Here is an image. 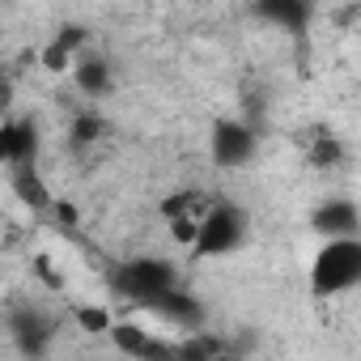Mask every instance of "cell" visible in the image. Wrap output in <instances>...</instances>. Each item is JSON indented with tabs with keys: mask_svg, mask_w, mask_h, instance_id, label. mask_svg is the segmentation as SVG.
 <instances>
[{
	"mask_svg": "<svg viewBox=\"0 0 361 361\" xmlns=\"http://www.w3.org/2000/svg\"><path fill=\"white\" fill-rule=\"evenodd\" d=\"M357 285H361V238L323 243L310 259V293L314 298H340Z\"/></svg>",
	"mask_w": 361,
	"mask_h": 361,
	"instance_id": "6da1fadb",
	"label": "cell"
},
{
	"mask_svg": "<svg viewBox=\"0 0 361 361\" xmlns=\"http://www.w3.org/2000/svg\"><path fill=\"white\" fill-rule=\"evenodd\" d=\"M251 238V213L234 200H213L200 234H196V255L200 259H226Z\"/></svg>",
	"mask_w": 361,
	"mask_h": 361,
	"instance_id": "7a4b0ae2",
	"label": "cell"
},
{
	"mask_svg": "<svg viewBox=\"0 0 361 361\" xmlns=\"http://www.w3.org/2000/svg\"><path fill=\"white\" fill-rule=\"evenodd\" d=\"M115 285H119V293H128L132 302L153 310L166 293H174V268L166 259H132L119 268Z\"/></svg>",
	"mask_w": 361,
	"mask_h": 361,
	"instance_id": "3957f363",
	"label": "cell"
},
{
	"mask_svg": "<svg viewBox=\"0 0 361 361\" xmlns=\"http://www.w3.org/2000/svg\"><path fill=\"white\" fill-rule=\"evenodd\" d=\"M255 149H259V136L243 119H217L209 132V153L221 170H243L255 157Z\"/></svg>",
	"mask_w": 361,
	"mask_h": 361,
	"instance_id": "277c9868",
	"label": "cell"
},
{
	"mask_svg": "<svg viewBox=\"0 0 361 361\" xmlns=\"http://www.w3.org/2000/svg\"><path fill=\"white\" fill-rule=\"evenodd\" d=\"M209 209H213V200H209V196H200V192L170 196V200L161 204V213H166V221H170L174 238L183 243V247H196V234H200V226H204Z\"/></svg>",
	"mask_w": 361,
	"mask_h": 361,
	"instance_id": "5b68a950",
	"label": "cell"
},
{
	"mask_svg": "<svg viewBox=\"0 0 361 361\" xmlns=\"http://www.w3.org/2000/svg\"><path fill=\"white\" fill-rule=\"evenodd\" d=\"M310 226L327 243H336V238H361V213H357L353 200H327V204H319L314 217H310Z\"/></svg>",
	"mask_w": 361,
	"mask_h": 361,
	"instance_id": "8992f818",
	"label": "cell"
},
{
	"mask_svg": "<svg viewBox=\"0 0 361 361\" xmlns=\"http://www.w3.org/2000/svg\"><path fill=\"white\" fill-rule=\"evenodd\" d=\"M111 340H115L119 353H128V357H136V361H178V357H183V348H170V344H161V340H153L149 331L128 327V323L115 327Z\"/></svg>",
	"mask_w": 361,
	"mask_h": 361,
	"instance_id": "52a82bcc",
	"label": "cell"
},
{
	"mask_svg": "<svg viewBox=\"0 0 361 361\" xmlns=\"http://www.w3.org/2000/svg\"><path fill=\"white\" fill-rule=\"evenodd\" d=\"M0 153L13 170H30L35 153H39V136H35V123H22V119H9L5 132H0Z\"/></svg>",
	"mask_w": 361,
	"mask_h": 361,
	"instance_id": "ba28073f",
	"label": "cell"
},
{
	"mask_svg": "<svg viewBox=\"0 0 361 361\" xmlns=\"http://www.w3.org/2000/svg\"><path fill=\"white\" fill-rule=\"evenodd\" d=\"M73 81H77V90L85 94V98H106L111 94V64L102 60V56H77L73 60Z\"/></svg>",
	"mask_w": 361,
	"mask_h": 361,
	"instance_id": "9c48e42d",
	"label": "cell"
},
{
	"mask_svg": "<svg viewBox=\"0 0 361 361\" xmlns=\"http://www.w3.org/2000/svg\"><path fill=\"white\" fill-rule=\"evenodd\" d=\"M47 336H51V323L43 319V314H35V310H22V314H13V340L26 348V353H43L47 348Z\"/></svg>",
	"mask_w": 361,
	"mask_h": 361,
	"instance_id": "30bf717a",
	"label": "cell"
},
{
	"mask_svg": "<svg viewBox=\"0 0 361 361\" xmlns=\"http://www.w3.org/2000/svg\"><path fill=\"white\" fill-rule=\"evenodd\" d=\"M161 319H170V323H178V327H196L200 323V306H196V298H188V293H166L157 306H153Z\"/></svg>",
	"mask_w": 361,
	"mask_h": 361,
	"instance_id": "8fae6325",
	"label": "cell"
},
{
	"mask_svg": "<svg viewBox=\"0 0 361 361\" xmlns=\"http://www.w3.org/2000/svg\"><path fill=\"white\" fill-rule=\"evenodd\" d=\"M13 183H18V192H22L30 204H39V209H43V204H51V200H47V192H43V183L35 178V170H13Z\"/></svg>",
	"mask_w": 361,
	"mask_h": 361,
	"instance_id": "7c38bea8",
	"label": "cell"
},
{
	"mask_svg": "<svg viewBox=\"0 0 361 361\" xmlns=\"http://www.w3.org/2000/svg\"><path fill=\"white\" fill-rule=\"evenodd\" d=\"M77 319H81V327H85V331H115V327H111V319H106V310H90V306H81V310H77Z\"/></svg>",
	"mask_w": 361,
	"mask_h": 361,
	"instance_id": "4fadbf2b",
	"label": "cell"
},
{
	"mask_svg": "<svg viewBox=\"0 0 361 361\" xmlns=\"http://www.w3.org/2000/svg\"><path fill=\"white\" fill-rule=\"evenodd\" d=\"M259 13H264V18H272V22H302V18H306L302 9H289V5H264Z\"/></svg>",
	"mask_w": 361,
	"mask_h": 361,
	"instance_id": "5bb4252c",
	"label": "cell"
}]
</instances>
